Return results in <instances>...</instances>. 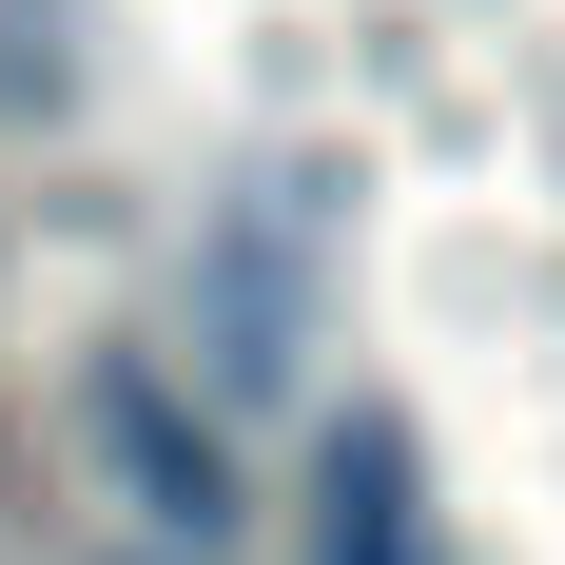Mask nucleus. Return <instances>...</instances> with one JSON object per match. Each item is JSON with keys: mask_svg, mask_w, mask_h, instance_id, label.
<instances>
[{"mask_svg": "<svg viewBox=\"0 0 565 565\" xmlns=\"http://www.w3.org/2000/svg\"><path fill=\"white\" fill-rule=\"evenodd\" d=\"M312 565H429V468H409V429L391 409H332L312 429Z\"/></svg>", "mask_w": 565, "mask_h": 565, "instance_id": "f03ea898", "label": "nucleus"}, {"mask_svg": "<svg viewBox=\"0 0 565 565\" xmlns=\"http://www.w3.org/2000/svg\"><path fill=\"white\" fill-rule=\"evenodd\" d=\"M78 429H98V468L137 488V508L175 526V546H215V526H254L234 508V449L195 429V391H175L157 351H98V391H78Z\"/></svg>", "mask_w": 565, "mask_h": 565, "instance_id": "f257e3e1", "label": "nucleus"}]
</instances>
